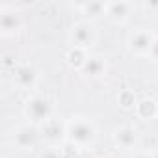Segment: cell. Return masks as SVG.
<instances>
[{"instance_id":"obj_1","label":"cell","mask_w":158,"mask_h":158,"mask_svg":"<svg viewBox=\"0 0 158 158\" xmlns=\"http://www.w3.org/2000/svg\"><path fill=\"white\" fill-rule=\"evenodd\" d=\"M99 139V127L86 115H73L67 121V141L82 149H91Z\"/></svg>"},{"instance_id":"obj_2","label":"cell","mask_w":158,"mask_h":158,"mask_svg":"<svg viewBox=\"0 0 158 158\" xmlns=\"http://www.w3.org/2000/svg\"><path fill=\"white\" fill-rule=\"evenodd\" d=\"M23 114L28 119V123L41 127L43 123H47L48 119L54 117V102L47 95H41V93L30 95L24 102Z\"/></svg>"},{"instance_id":"obj_3","label":"cell","mask_w":158,"mask_h":158,"mask_svg":"<svg viewBox=\"0 0 158 158\" xmlns=\"http://www.w3.org/2000/svg\"><path fill=\"white\" fill-rule=\"evenodd\" d=\"M69 45L71 47H76V48H86L89 50L91 45H95L97 41V28H95V23L91 21H78L71 26L69 30Z\"/></svg>"},{"instance_id":"obj_4","label":"cell","mask_w":158,"mask_h":158,"mask_svg":"<svg viewBox=\"0 0 158 158\" xmlns=\"http://www.w3.org/2000/svg\"><path fill=\"white\" fill-rule=\"evenodd\" d=\"M39 132L45 147H61L67 141V121H61L54 115L39 127Z\"/></svg>"},{"instance_id":"obj_5","label":"cell","mask_w":158,"mask_h":158,"mask_svg":"<svg viewBox=\"0 0 158 158\" xmlns=\"http://www.w3.org/2000/svg\"><path fill=\"white\" fill-rule=\"evenodd\" d=\"M156 41V34L151 28H136L127 37V47L134 56H147L151 54V48Z\"/></svg>"},{"instance_id":"obj_6","label":"cell","mask_w":158,"mask_h":158,"mask_svg":"<svg viewBox=\"0 0 158 158\" xmlns=\"http://www.w3.org/2000/svg\"><path fill=\"white\" fill-rule=\"evenodd\" d=\"M39 141H41L39 127H35L32 123H23V125L15 127L11 132V143L19 151H30V149L37 147Z\"/></svg>"},{"instance_id":"obj_7","label":"cell","mask_w":158,"mask_h":158,"mask_svg":"<svg viewBox=\"0 0 158 158\" xmlns=\"http://www.w3.org/2000/svg\"><path fill=\"white\" fill-rule=\"evenodd\" d=\"M23 30V17L15 11V6L2 4L0 6V34L2 37H13Z\"/></svg>"},{"instance_id":"obj_8","label":"cell","mask_w":158,"mask_h":158,"mask_svg":"<svg viewBox=\"0 0 158 158\" xmlns=\"http://www.w3.org/2000/svg\"><path fill=\"white\" fill-rule=\"evenodd\" d=\"M39 82V73L30 63H19L13 69V86L21 91H32L35 89Z\"/></svg>"},{"instance_id":"obj_9","label":"cell","mask_w":158,"mask_h":158,"mask_svg":"<svg viewBox=\"0 0 158 158\" xmlns=\"http://www.w3.org/2000/svg\"><path fill=\"white\" fill-rule=\"evenodd\" d=\"M134 11V4L127 0H114L106 2V19L115 24H125Z\"/></svg>"},{"instance_id":"obj_10","label":"cell","mask_w":158,"mask_h":158,"mask_svg":"<svg viewBox=\"0 0 158 158\" xmlns=\"http://www.w3.org/2000/svg\"><path fill=\"white\" fill-rule=\"evenodd\" d=\"M112 139H114L115 147H119L123 151H132L139 141V134H138V130L134 127L125 125V127H119V128L114 130Z\"/></svg>"},{"instance_id":"obj_11","label":"cell","mask_w":158,"mask_h":158,"mask_svg":"<svg viewBox=\"0 0 158 158\" xmlns=\"http://www.w3.org/2000/svg\"><path fill=\"white\" fill-rule=\"evenodd\" d=\"M106 69H108V63H106V60H104L102 56H99V54H89V58H88L86 65L82 67L80 74L89 76V78H99V76H102V74L106 73Z\"/></svg>"},{"instance_id":"obj_12","label":"cell","mask_w":158,"mask_h":158,"mask_svg":"<svg viewBox=\"0 0 158 158\" xmlns=\"http://www.w3.org/2000/svg\"><path fill=\"white\" fill-rule=\"evenodd\" d=\"M134 112H136L138 119H141V121H152V119L158 117V101H154L151 97L139 99Z\"/></svg>"},{"instance_id":"obj_13","label":"cell","mask_w":158,"mask_h":158,"mask_svg":"<svg viewBox=\"0 0 158 158\" xmlns=\"http://www.w3.org/2000/svg\"><path fill=\"white\" fill-rule=\"evenodd\" d=\"M78 11L86 15V21H95L99 17H106V2H99V0H88V2L78 4Z\"/></svg>"},{"instance_id":"obj_14","label":"cell","mask_w":158,"mask_h":158,"mask_svg":"<svg viewBox=\"0 0 158 158\" xmlns=\"http://www.w3.org/2000/svg\"><path fill=\"white\" fill-rule=\"evenodd\" d=\"M88 58H89V50H86V48H76V47H71V48L65 52V61H67V65H69L71 69L78 71V73H80V71H82V67L86 65Z\"/></svg>"},{"instance_id":"obj_15","label":"cell","mask_w":158,"mask_h":158,"mask_svg":"<svg viewBox=\"0 0 158 158\" xmlns=\"http://www.w3.org/2000/svg\"><path fill=\"white\" fill-rule=\"evenodd\" d=\"M138 97L132 89H121L117 93V104L121 110H136V104H138Z\"/></svg>"},{"instance_id":"obj_16","label":"cell","mask_w":158,"mask_h":158,"mask_svg":"<svg viewBox=\"0 0 158 158\" xmlns=\"http://www.w3.org/2000/svg\"><path fill=\"white\" fill-rule=\"evenodd\" d=\"M60 151H61V158H84V152L89 151V149H82V147L74 145V143L65 141L60 147Z\"/></svg>"},{"instance_id":"obj_17","label":"cell","mask_w":158,"mask_h":158,"mask_svg":"<svg viewBox=\"0 0 158 158\" xmlns=\"http://www.w3.org/2000/svg\"><path fill=\"white\" fill-rule=\"evenodd\" d=\"M37 158H61V151H60V147H45V149H41Z\"/></svg>"},{"instance_id":"obj_18","label":"cell","mask_w":158,"mask_h":158,"mask_svg":"<svg viewBox=\"0 0 158 158\" xmlns=\"http://www.w3.org/2000/svg\"><path fill=\"white\" fill-rule=\"evenodd\" d=\"M149 58H151L152 61H158V37H156V41H154V45H152V48H151Z\"/></svg>"},{"instance_id":"obj_19","label":"cell","mask_w":158,"mask_h":158,"mask_svg":"<svg viewBox=\"0 0 158 158\" xmlns=\"http://www.w3.org/2000/svg\"><path fill=\"white\" fill-rule=\"evenodd\" d=\"M134 158H152V152H147V151H139V152H136V156Z\"/></svg>"},{"instance_id":"obj_20","label":"cell","mask_w":158,"mask_h":158,"mask_svg":"<svg viewBox=\"0 0 158 158\" xmlns=\"http://www.w3.org/2000/svg\"><path fill=\"white\" fill-rule=\"evenodd\" d=\"M152 158H158V151H154V152H152Z\"/></svg>"},{"instance_id":"obj_21","label":"cell","mask_w":158,"mask_h":158,"mask_svg":"<svg viewBox=\"0 0 158 158\" xmlns=\"http://www.w3.org/2000/svg\"><path fill=\"white\" fill-rule=\"evenodd\" d=\"M101 158H104V156H101Z\"/></svg>"}]
</instances>
